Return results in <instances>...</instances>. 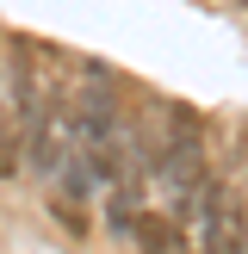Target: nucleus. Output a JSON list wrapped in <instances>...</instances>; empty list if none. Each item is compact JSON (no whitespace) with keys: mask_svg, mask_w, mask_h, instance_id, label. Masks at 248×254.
Masks as SVG:
<instances>
[{"mask_svg":"<svg viewBox=\"0 0 248 254\" xmlns=\"http://www.w3.org/2000/svg\"><path fill=\"white\" fill-rule=\"evenodd\" d=\"M118 124H124V106H118V93H112V81H93V74H87L74 112H62V136H68V149H99V143H112Z\"/></svg>","mask_w":248,"mask_h":254,"instance_id":"f257e3e1","label":"nucleus"},{"mask_svg":"<svg viewBox=\"0 0 248 254\" xmlns=\"http://www.w3.org/2000/svg\"><path fill=\"white\" fill-rule=\"evenodd\" d=\"M62 93H50V99H37V112L25 118V130H19V155H25V174L31 180H50L56 174V161H62V149H68V136H62Z\"/></svg>","mask_w":248,"mask_h":254,"instance_id":"f03ea898","label":"nucleus"},{"mask_svg":"<svg viewBox=\"0 0 248 254\" xmlns=\"http://www.w3.org/2000/svg\"><path fill=\"white\" fill-rule=\"evenodd\" d=\"M143 198H149V180H118L112 186V198H106V236H118V242H130V230H136V217H143Z\"/></svg>","mask_w":248,"mask_h":254,"instance_id":"7ed1b4c3","label":"nucleus"},{"mask_svg":"<svg viewBox=\"0 0 248 254\" xmlns=\"http://www.w3.org/2000/svg\"><path fill=\"white\" fill-rule=\"evenodd\" d=\"M6 56H12V68H6V87H12V118H19V130H25V118L37 112V68H31V50L25 44H6Z\"/></svg>","mask_w":248,"mask_h":254,"instance_id":"20e7f679","label":"nucleus"},{"mask_svg":"<svg viewBox=\"0 0 248 254\" xmlns=\"http://www.w3.org/2000/svg\"><path fill=\"white\" fill-rule=\"evenodd\" d=\"M130 242H136V254H186V236H180V223L168 211H143Z\"/></svg>","mask_w":248,"mask_h":254,"instance_id":"39448f33","label":"nucleus"},{"mask_svg":"<svg viewBox=\"0 0 248 254\" xmlns=\"http://www.w3.org/2000/svg\"><path fill=\"white\" fill-rule=\"evenodd\" d=\"M56 174H62V198H74V205H87V198L99 192V180L87 174V155H81V149H62Z\"/></svg>","mask_w":248,"mask_h":254,"instance_id":"423d86ee","label":"nucleus"},{"mask_svg":"<svg viewBox=\"0 0 248 254\" xmlns=\"http://www.w3.org/2000/svg\"><path fill=\"white\" fill-rule=\"evenodd\" d=\"M50 217H56V230H62V236H74V242L93 230V223H87V205H74V198H62V192L50 198Z\"/></svg>","mask_w":248,"mask_h":254,"instance_id":"0eeeda50","label":"nucleus"},{"mask_svg":"<svg viewBox=\"0 0 248 254\" xmlns=\"http://www.w3.org/2000/svg\"><path fill=\"white\" fill-rule=\"evenodd\" d=\"M25 155H19V124H0V180H19Z\"/></svg>","mask_w":248,"mask_h":254,"instance_id":"6e6552de","label":"nucleus"}]
</instances>
